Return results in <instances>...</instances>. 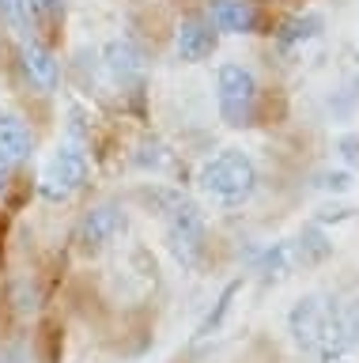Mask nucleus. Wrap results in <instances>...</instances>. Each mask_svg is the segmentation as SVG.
<instances>
[{
    "instance_id": "4468645a",
    "label": "nucleus",
    "mask_w": 359,
    "mask_h": 363,
    "mask_svg": "<svg viewBox=\"0 0 359 363\" xmlns=\"http://www.w3.org/2000/svg\"><path fill=\"white\" fill-rule=\"evenodd\" d=\"M239 288H242V280H231L227 288H223V295L216 299V311H212L205 322H200V329H197V337H212L220 329V322H223V314L231 311V303H234V295H239Z\"/></svg>"
},
{
    "instance_id": "f8f14e48",
    "label": "nucleus",
    "mask_w": 359,
    "mask_h": 363,
    "mask_svg": "<svg viewBox=\"0 0 359 363\" xmlns=\"http://www.w3.org/2000/svg\"><path fill=\"white\" fill-rule=\"evenodd\" d=\"M30 147H35V136H30L27 121L16 118V113H0V159L8 167H16L30 155Z\"/></svg>"
},
{
    "instance_id": "9d476101",
    "label": "nucleus",
    "mask_w": 359,
    "mask_h": 363,
    "mask_svg": "<svg viewBox=\"0 0 359 363\" xmlns=\"http://www.w3.org/2000/svg\"><path fill=\"white\" fill-rule=\"evenodd\" d=\"M208 23L223 34H253L257 8L250 0H208Z\"/></svg>"
},
{
    "instance_id": "dca6fc26",
    "label": "nucleus",
    "mask_w": 359,
    "mask_h": 363,
    "mask_svg": "<svg viewBox=\"0 0 359 363\" xmlns=\"http://www.w3.org/2000/svg\"><path fill=\"white\" fill-rule=\"evenodd\" d=\"M341 314H344L348 340H352V345H359V299H352V303H341Z\"/></svg>"
},
{
    "instance_id": "39448f33",
    "label": "nucleus",
    "mask_w": 359,
    "mask_h": 363,
    "mask_svg": "<svg viewBox=\"0 0 359 363\" xmlns=\"http://www.w3.org/2000/svg\"><path fill=\"white\" fill-rule=\"evenodd\" d=\"M216 102H220V118L231 129L253 121L257 113V76L242 65H220L216 72Z\"/></svg>"
},
{
    "instance_id": "9b49d317",
    "label": "nucleus",
    "mask_w": 359,
    "mask_h": 363,
    "mask_svg": "<svg viewBox=\"0 0 359 363\" xmlns=\"http://www.w3.org/2000/svg\"><path fill=\"white\" fill-rule=\"evenodd\" d=\"M64 23V4L61 0H23V30H30L38 42H46L57 34Z\"/></svg>"
},
{
    "instance_id": "aec40b11",
    "label": "nucleus",
    "mask_w": 359,
    "mask_h": 363,
    "mask_svg": "<svg viewBox=\"0 0 359 363\" xmlns=\"http://www.w3.org/2000/svg\"><path fill=\"white\" fill-rule=\"evenodd\" d=\"M321 363H348V356H325Z\"/></svg>"
},
{
    "instance_id": "423d86ee",
    "label": "nucleus",
    "mask_w": 359,
    "mask_h": 363,
    "mask_svg": "<svg viewBox=\"0 0 359 363\" xmlns=\"http://www.w3.org/2000/svg\"><path fill=\"white\" fill-rule=\"evenodd\" d=\"M121 227H125V216H121L118 204H98L76 227V246L84 254H98V250H106L121 235Z\"/></svg>"
},
{
    "instance_id": "6e6552de",
    "label": "nucleus",
    "mask_w": 359,
    "mask_h": 363,
    "mask_svg": "<svg viewBox=\"0 0 359 363\" xmlns=\"http://www.w3.org/2000/svg\"><path fill=\"white\" fill-rule=\"evenodd\" d=\"M19 65H23L27 79H30L38 91H57V84H61V65H57V57H53V50H50L46 42L27 38L23 50H19Z\"/></svg>"
},
{
    "instance_id": "2eb2a0df",
    "label": "nucleus",
    "mask_w": 359,
    "mask_h": 363,
    "mask_svg": "<svg viewBox=\"0 0 359 363\" xmlns=\"http://www.w3.org/2000/svg\"><path fill=\"white\" fill-rule=\"evenodd\" d=\"M0 23L23 30V0H0Z\"/></svg>"
},
{
    "instance_id": "f3484780",
    "label": "nucleus",
    "mask_w": 359,
    "mask_h": 363,
    "mask_svg": "<svg viewBox=\"0 0 359 363\" xmlns=\"http://www.w3.org/2000/svg\"><path fill=\"white\" fill-rule=\"evenodd\" d=\"M4 238H8V208H0V261H4Z\"/></svg>"
},
{
    "instance_id": "0eeeda50",
    "label": "nucleus",
    "mask_w": 359,
    "mask_h": 363,
    "mask_svg": "<svg viewBox=\"0 0 359 363\" xmlns=\"http://www.w3.org/2000/svg\"><path fill=\"white\" fill-rule=\"evenodd\" d=\"M103 65H106V76L114 79L118 87H140L144 57H140V50L129 38H114V42H110L103 50Z\"/></svg>"
},
{
    "instance_id": "6ab92c4d",
    "label": "nucleus",
    "mask_w": 359,
    "mask_h": 363,
    "mask_svg": "<svg viewBox=\"0 0 359 363\" xmlns=\"http://www.w3.org/2000/svg\"><path fill=\"white\" fill-rule=\"evenodd\" d=\"M0 189H8V163L0 159Z\"/></svg>"
},
{
    "instance_id": "f03ea898",
    "label": "nucleus",
    "mask_w": 359,
    "mask_h": 363,
    "mask_svg": "<svg viewBox=\"0 0 359 363\" xmlns=\"http://www.w3.org/2000/svg\"><path fill=\"white\" fill-rule=\"evenodd\" d=\"M197 189L216 208H239L257 189V163L242 147H223V152H216L212 159L200 163Z\"/></svg>"
},
{
    "instance_id": "a211bd4d",
    "label": "nucleus",
    "mask_w": 359,
    "mask_h": 363,
    "mask_svg": "<svg viewBox=\"0 0 359 363\" xmlns=\"http://www.w3.org/2000/svg\"><path fill=\"white\" fill-rule=\"evenodd\" d=\"M341 147H344V155H348V159H359V140H344Z\"/></svg>"
},
{
    "instance_id": "f257e3e1",
    "label": "nucleus",
    "mask_w": 359,
    "mask_h": 363,
    "mask_svg": "<svg viewBox=\"0 0 359 363\" xmlns=\"http://www.w3.org/2000/svg\"><path fill=\"white\" fill-rule=\"evenodd\" d=\"M287 333L295 340V348L310 352V356H348L352 340H348V329H344V314H341V303L333 295H321V291H310L295 299V306L287 311Z\"/></svg>"
},
{
    "instance_id": "ddd939ff",
    "label": "nucleus",
    "mask_w": 359,
    "mask_h": 363,
    "mask_svg": "<svg viewBox=\"0 0 359 363\" xmlns=\"http://www.w3.org/2000/svg\"><path fill=\"white\" fill-rule=\"evenodd\" d=\"M318 30H321V19L318 16H291V19L280 23L276 42L284 45V50H291V45H299V42H310Z\"/></svg>"
},
{
    "instance_id": "20e7f679",
    "label": "nucleus",
    "mask_w": 359,
    "mask_h": 363,
    "mask_svg": "<svg viewBox=\"0 0 359 363\" xmlns=\"http://www.w3.org/2000/svg\"><path fill=\"white\" fill-rule=\"evenodd\" d=\"M87 182V152L84 144H72L64 140L57 152H53L46 163H42V174H38V193L53 204L61 201H72L76 193L84 189Z\"/></svg>"
},
{
    "instance_id": "7ed1b4c3",
    "label": "nucleus",
    "mask_w": 359,
    "mask_h": 363,
    "mask_svg": "<svg viewBox=\"0 0 359 363\" xmlns=\"http://www.w3.org/2000/svg\"><path fill=\"white\" fill-rule=\"evenodd\" d=\"M163 238L178 265L197 269L205 257V212L186 197H171L163 212Z\"/></svg>"
},
{
    "instance_id": "1a4fd4ad",
    "label": "nucleus",
    "mask_w": 359,
    "mask_h": 363,
    "mask_svg": "<svg viewBox=\"0 0 359 363\" xmlns=\"http://www.w3.org/2000/svg\"><path fill=\"white\" fill-rule=\"evenodd\" d=\"M216 42H220V34L208 19H186L174 34V53H178V61L197 65L216 53Z\"/></svg>"
}]
</instances>
